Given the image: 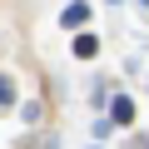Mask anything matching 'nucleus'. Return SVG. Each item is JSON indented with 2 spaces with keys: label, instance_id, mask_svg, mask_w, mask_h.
<instances>
[{
  "label": "nucleus",
  "instance_id": "obj_1",
  "mask_svg": "<svg viewBox=\"0 0 149 149\" xmlns=\"http://www.w3.org/2000/svg\"><path fill=\"white\" fill-rule=\"evenodd\" d=\"M60 25H65V30L90 25V5H85V0H70V5H65V15H60Z\"/></svg>",
  "mask_w": 149,
  "mask_h": 149
},
{
  "label": "nucleus",
  "instance_id": "obj_2",
  "mask_svg": "<svg viewBox=\"0 0 149 149\" xmlns=\"http://www.w3.org/2000/svg\"><path fill=\"white\" fill-rule=\"evenodd\" d=\"M109 119H114V124H134V100H129V95H119V100L109 104Z\"/></svg>",
  "mask_w": 149,
  "mask_h": 149
},
{
  "label": "nucleus",
  "instance_id": "obj_3",
  "mask_svg": "<svg viewBox=\"0 0 149 149\" xmlns=\"http://www.w3.org/2000/svg\"><path fill=\"white\" fill-rule=\"evenodd\" d=\"M74 55H80V60H95L100 55V40L95 35H74Z\"/></svg>",
  "mask_w": 149,
  "mask_h": 149
},
{
  "label": "nucleus",
  "instance_id": "obj_4",
  "mask_svg": "<svg viewBox=\"0 0 149 149\" xmlns=\"http://www.w3.org/2000/svg\"><path fill=\"white\" fill-rule=\"evenodd\" d=\"M10 104H15V80L0 74V109H10Z\"/></svg>",
  "mask_w": 149,
  "mask_h": 149
},
{
  "label": "nucleus",
  "instance_id": "obj_5",
  "mask_svg": "<svg viewBox=\"0 0 149 149\" xmlns=\"http://www.w3.org/2000/svg\"><path fill=\"white\" fill-rule=\"evenodd\" d=\"M144 144H149V139H144Z\"/></svg>",
  "mask_w": 149,
  "mask_h": 149
}]
</instances>
